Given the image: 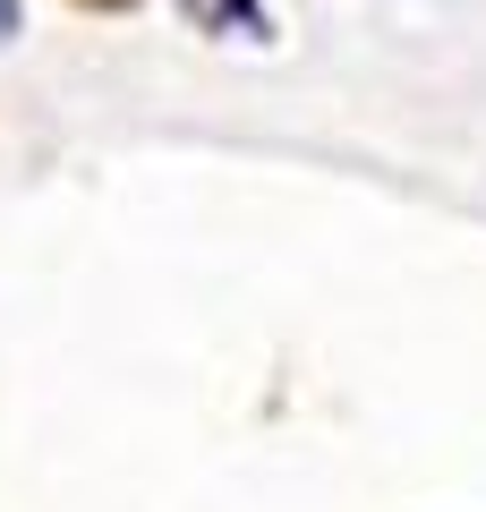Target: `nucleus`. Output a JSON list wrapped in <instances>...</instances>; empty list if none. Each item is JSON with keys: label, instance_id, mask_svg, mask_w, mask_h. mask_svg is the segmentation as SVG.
I'll use <instances>...</instances> for the list:
<instances>
[{"label": "nucleus", "instance_id": "nucleus-1", "mask_svg": "<svg viewBox=\"0 0 486 512\" xmlns=\"http://www.w3.org/2000/svg\"><path fill=\"white\" fill-rule=\"evenodd\" d=\"M188 18H205V26H256V9H248V0H188Z\"/></svg>", "mask_w": 486, "mask_h": 512}, {"label": "nucleus", "instance_id": "nucleus-2", "mask_svg": "<svg viewBox=\"0 0 486 512\" xmlns=\"http://www.w3.org/2000/svg\"><path fill=\"white\" fill-rule=\"evenodd\" d=\"M18 35V0H0V43Z\"/></svg>", "mask_w": 486, "mask_h": 512}]
</instances>
